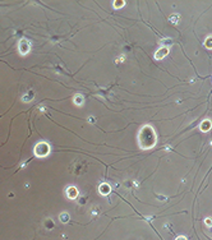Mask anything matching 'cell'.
Segmentation results:
<instances>
[{
    "instance_id": "1",
    "label": "cell",
    "mask_w": 212,
    "mask_h": 240,
    "mask_svg": "<svg viewBox=\"0 0 212 240\" xmlns=\"http://www.w3.org/2000/svg\"><path fill=\"white\" fill-rule=\"evenodd\" d=\"M60 219H62L63 222H65V221H68V219H69V216H68V215H62V216H60Z\"/></svg>"
}]
</instances>
